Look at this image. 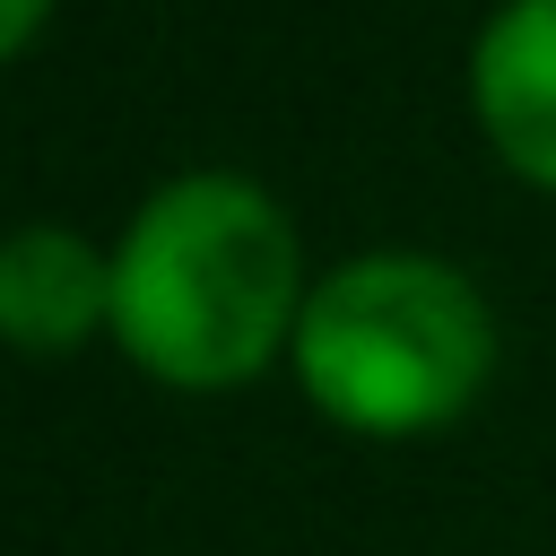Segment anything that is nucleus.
Returning <instances> with one entry per match:
<instances>
[{
    "label": "nucleus",
    "mask_w": 556,
    "mask_h": 556,
    "mask_svg": "<svg viewBox=\"0 0 556 556\" xmlns=\"http://www.w3.org/2000/svg\"><path fill=\"white\" fill-rule=\"evenodd\" d=\"M304 295L295 226L252 174H174L113 243V339L191 391L261 374L295 339Z\"/></svg>",
    "instance_id": "f257e3e1"
},
{
    "label": "nucleus",
    "mask_w": 556,
    "mask_h": 556,
    "mask_svg": "<svg viewBox=\"0 0 556 556\" xmlns=\"http://www.w3.org/2000/svg\"><path fill=\"white\" fill-rule=\"evenodd\" d=\"M287 348L321 417L356 434H434L478 400L495 365V321L452 261L356 252L313 278Z\"/></svg>",
    "instance_id": "f03ea898"
},
{
    "label": "nucleus",
    "mask_w": 556,
    "mask_h": 556,
    "mask_svg": "<svg viewBox=\"0 0 556 556\" xmlns=\"http://www.w3.org/2000/svg\"><path fill=\"white\" fill-rule=\"evenodd\" d=\"M469 104L495 156L556 191V0H504L469 43Z\"/></svg>",
    "instance_id": "7ed1b4c3"
},
{
    "label": "nucleus",
    "mask_w": 556,
    "mask_h": 556,
    "mask_svg": "<svg viewBox=\"0 0 556 556\" xmlns=\"http://www.w3.org/2000/svg\"><path fill=\"white\" fill-rule=\"evenodd\" d=\"M96 321L113 330V252L70 226H17L0 243V330L26 356H61Z\"/></svg>",
    "instance_id": "20e7f679"
},
{
    "label": "nucleus",
    "mask_w": 556,
    "mask_h": 556,
    "mask_svg": "<svg viewBox=\"0 0 556 556\" xmlns=\"http://www.w3.org/2000/svg\"><path fill=\"white\" fill-rule=\"evenodd\" d=\"M43 9H52V0H0V43H9V52H26V43H35V26H43Z\"/></svg>",
    "instance_id": "39448f33"
}]
</instances>
